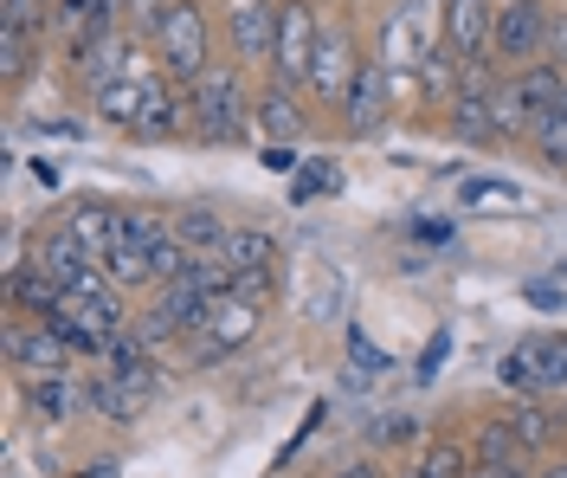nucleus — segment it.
<instances>
[{"mask_svg": "<svg viewBox=\"0 0 567 478\" xmlns=\"http://www.w3.org/2000/svg\"><path fill=\"white\" fill-rule=\"evenodd\" d=\"M258 104L246 98V78L233 72V65H207V72L187 84V123L207 136V143H233V136H246L251 123H258Z\"/></svg>", "mask_w": 567, "mask_h": 478, "instance_id": "f257e3e1", "label": "nucleus"}, {"mask_svg": "<svg viewBox=\"0 0 567 478\" xmlns=\"http://www.w3.org/2000/svg\"><path fill=\"white\" fill-rule=\"evenodd\" d=\"M148 39H155L162 72L175 78V84H194L213 65V27H207V13H200V0H168L162 20L148 27Z\"/></svg>", "mask_w": 567, "mask_h": 478, "instance_id": "f03ea898", "label": "nucleus"}, {"mask_svg": "<svg viewBox=\"0 0 567 478\" xmlns=\"http://www.w3.org/2000/svg\"><path fill=\"white\" fill-rule=\"evenodd\" d=\"M258 311H265V304H251V297H239V292H219L213 311L200 317V330L187 336V343H194V363L213 368V363H226V356H239L251 343V330H258Z\"/></svg>", "mask_w": 567, "mask_h": 478, "instance_id": "7ed1b4c3", "label": "nucleus"}, {"mask_svg": "<svg viewBox=\"0 0 567 478\" xmlns=\"http://www.w3.org/2000/svg\"><path fill=\"white\" fill-rule=\"evenodd\" d=\"M317 13H310V0H278V45H271V78L284 84H297V91H310V65H317Z\"/></svg>", "mask_w": 567, "mask_h": 478, "instance_id": "20e7f679", "label": "nucleus"}, {"mask_svg": "<svg viewBox=\"0 0 567 478\" xmlns=\"http://www.w3.org/2000/svg\"><path fill=\"white\" fill-rule=\"evenodd\" d=\"M542 39H548V7H542V0H509V7H496L491 59H503L509 72H523V65L542 59Z\"/></svg>", "mask_w": 567, "mask_h": 478, "instance_id": "39448f33", "label": "nucleus"}, {"mask_svg": "<svg viewBox=\"0 0 567 478\" xmlns=\"http://www.w3.org/2000/svg\"><path fill=\"white\" fill-rule=\"evenodd\" d=\"M393 111V72L381 59H361L349 78V98H342V123H349L354 136H374Z\"/></svg>", "mask_w": 567, "mask_h": 478, "instance_id": "423d86ee", "label": "nucleus"}, {"mask_svg": "<svg viewBox=\"0 0 567 478\" xmlns=\"http://www.w3.org/2000/svg\"><path fill=\"white\" fill-rule=\"evenodd\" d=\"M226 39H233V59L239 65H271V45H278V7L271 0H233L226 13Z\"/></svg>", "mask_w": 567, "mask_h": 478, "instance_id": "0eeeda50", "label": "nucleus"}, {"mask_svg": "<svg viewBox=\"0 0 567 478\" xmlns=\"http://www.w3.org/2000/svg\"><path fill=\"white\" fill-rule=\"evenodd\" d=\"M491 0H445V52L458 65H484L491 59Z\"/></svg>", "mask_w": 567, "mask_h": 478, "instance_id": "6e6552de", "label": "nucleus"}, {"mask_svg": "<svg viewBox=\"0 0 567 478\" xmlns=\"http://www.w3.org/2000/svg\"><path fill=\"white\" fill-rule=\"evenodd\" d=\"M354 39L342 33V27H322L317 39V65H310V98H322V104H342L349 98V78H354Z\"/></svg>", "mask_w": 567, "mask_h": 478, "instance_id": "1a4fd4ad", "label": "nucleus"}, {"mask_svg": "<svg viewBox=\"0 0 567 478\" xmlns=\"http://www.w3.org/2000/svg\"><path fill=\"white\" fill-rule=\"evenodd\" d=\"M71 356H78V349H71L52 324H39V330H20V324H13V330H7V363L20 368V375H65Z\"/></svg>", "mask_w": 567, "mask_h": 478, "instance_id": "9d476101", "label": "nucleus"}, {"mask_svg": "<svg viewBox=\"0 0 567 478\" xmlns=\"http://www.w3.org/2000/svg\"><path fill=\"white\" fill-rule=\"evenodd\" d=\"M148 388H155V375H97L91 388H84V401H91V414H104V420H116V427H136L142 407H148Z\"/></svg>", "mask_w": 567, "mask_h": 478, "instance_id": "9b49d317", "label": "nucleus"}, {"mask_svg": "<svg viewBox=\"0 0 567 478\" xmlns=\"http://www.w3.org/2000/svg\"><path fill=\"white\" fill-rule=\"evenodd\" d=\"M7 297H13V311H33V317H52L59 304H65V285L39 265V258H13V272H7Z\"/></svg>", "mask_w": 567, "mask_h": 478, "instance_id": "f8f14e48", "label": "nucleus"}, {"mask_svg": "<svg viewBox=\"0 0 567 478\" xmlns=\"http://www.w3.org/2000/svg\"><path fill=\"white\" fill-rule=\"evenodd\" d=\"M65 226L78 233V240H84V246H91V258L104 265V258L116 253V240H123V207H104V201H78Z\"/></svg>", "mask_w": 567, "mask_h": 478, "instance_id": "ddd939ff", "label": "nucleus"}, {"mask_svg": "<svg viewBox=\"0 0 567 478\" xmlns=\"http://www.w3.org/2000/svg\"><path fill=\"white\" fill-rule=\"evenodd\" d=\"M561 91H567V78L555 72L548 59H535V65H523V72H509V98L523 104L529 130H535V116L548 111V104H561Z\"/></svg>", "mask_w": 567, "mask_h": 478, "instance_id": "4468645a", "label": "nucleus"}, {"mask_svg": "<svg viewBox=\"0 0 567 478\" xmlns=\"http://www.w3.org/2000/svg\"><path fill=\"white\" fill-rule=\"evenodd\" d=\"M258 130L271 136V143H297L303 136V104H297V84H284V78H271V91L258 98Z\"/></svg>", "mask_w": 567, "mask_h": 478, "instance_id": "2eb2a0df", "label": "nucleus"}, {"mask_svg": "<svg viewBox=\"0 0 567 478\" xmlns=\"http://www.w3.org/2000/svg\"><path fill=\"white\" fill-rule=\"evenodd\" d=\"M39 265H45V272H52V278H59V285H78V278H84V272H97V258H91V246H84V240H78V233H71V226H59V233H45V246H39Z\"/></svg>", "mask_w": 567, "mask_h": 478, "instance_id": "dca6fc26", "label": "nucleus"}, {"mask_svg": "<svg viewBox=\"0 0 567 478\" xmlns=\"http://www.w3.org/2000/svg\"><path fill=\"white\" fill-rule=\"evenodd\" d=\"M142 98H148V78H110V84H97V91H91L97 123H116V130H136Z\"/></svg>", "mask_w": 567, "mask_h": 478, "instance_id": "f3484780", "label": "nucleus"}, {"mask_svg": "<svg viewBox=\"0 0 567 478\" xmlns=\"http://www.w3.org/2000/svg\"><path fill=\"white\" fill-rule=\"evenodd\" d=\"M181 123H187V98H175L162 78H148V98H142V116L130 136H175Z\"/></svg>", "mask_w": 567, "mask_h": 478, "instance_id": "a211bd4d", "label": "nucleus"}, {"mask_svg": "<svg viewBox=\"0 0 567 478\" xmlns=\"http://www.w3.org/2000/svg\"><path fill=\"white\" fill-rule=\"evenodd\" d=\"M219 258H226V272H233V278H239V272H271L278 246H271V233H265V226H233V233H226V246H219Z\"/></svg>", "mask_w": 567, "mask_h": 478, "instance_id": "6ab92c4d", "label": "nucleus"}, {"mask_svg": "<svg viewBox=\"0 0 567 478\" xmlns=\"http://www.w3.org/2000/svg\"><path fill=\"white\" fill-rule=\"evenodd\" d=\"M168 226H175V240H181V246H187L194 258H213L219 246H226V233H233V226L219 221L213 207H181Z\"/></svg>", "mask_w": 567, "mask_h": 478, "instance_id": "aec40b11", "label": "nucleus"}, {"mask_svg": "<svg viewBox=\"0 0 567 478\" xmlns=\"http://www.w3.org/2000/svg\"><path fill=\"white\" fill-rule=\"evenodd\" d=\"M535 368V388L548 395V388H567V336H523L516 343Z\"/></svg>", "mask_w": 567, "mask_h": 478, "instance_id": "412c9836", "label": "nucleus"}, {"mask_svg": "<svg viewBox=\"0 0 567 478\" xmlns=\"http://www.w3.org/2000/svg\"><path fill=\"white\" fill-rule=\"evenodd\" d=\"M39 39L45 33H33V27H7V20H0V78H7V84H20V78L33 72Z\"/></svg>", "mask_w": 567, "mask_h": 478, "instance_id": "4be33fe9", "label": "nucleus"}, {"mask_svg": "<svg viewBox=\"0 0 567 478\" xmlns=\"http://www.w3.org/2000/svg\"><path fill=\"white\" fill-rule=\"evenodd\" d=\"M148 349H155V343L130 324V330H116L104 343V356H97V363H104L110 375H155V368H148Z\"/></svg>", "mask_w": 567, "mask_h": 478, "instance_id": "5701e85b", "label": "nucleus"}, {"mask_svg": "<svg viewBox=\"0 0 567 478\" xmlns=\"http://www.w3.org/2000/svg\"><path fill=\"white\" fill-rule=\"evenodd\" d=\"M529 143H535V155H542L548 169H567V91H561V104H548V111L535 116Z\"/></svg>", "mask_w": 567, "mask_h": 478, "instance_id": "b1692460", "label": "nucleus"}, {"mask_svg": "<svg viewBox=\"0 0 567 478\" xmlns=\"http://www.w3.org/2000/svg\"><path fill=\"white\" fill-rule=\"evenodd\" d=\"M27 401H33L39 420H65L71 407H78V388H71L65 375H27Z\"/></svg>", "mask_w": 567, "mask_h": 478, "instance_id": "393cba45", "label": "nucleus"}, {"mask_svg": "<svg viewBox=\"0 0 567 478\" xmlns=\"http://www.w3.org/2000/svg\"><path fill=\"white\" fill-rule=\"evenodd\" d=\"M516 459H523L516 427H509V420H484V427H477V466H516Z\"/></svg>", "mask_w": 567, "mask_h": 478, "instance_id": "a878e982", "label": "nucleus"}, {"mask_svg": "<svg viewBox=\"0 0 567 478\" xmlns=\"http://www.w3.org/2000/svg\"><path fill=\"white\" fill-rule=\"evenodd\" d=\"M509 427H516V440H523V452H542V446L555 440V427H561V420H555V414H548L542 401H523L516 414H509Z\"/></svg>", "mask_w": 567, "mask_h": 478, "instance_id": "bb28decb", "label": "nucleus"}, {"mask_svg": "<svg viewBox=\"0 0 567 478\" xmlns=\"http://www.w3.org/2000/svg\"><path fill=\"white\" fill-rule=\"evenodd\" d=\"M104 278L116 285V292H130V285H155V278H148V246H116V253L104 258Z\"/></svg>", "mask_w": 567, "mask_h": 478, "instance_id": "cd10ccee", "label": "nucleus"}, {"mask_svg": "<svg viewBox=\"0 0 567 478\" xmlns=\"http://www.w3.org/2000/svg\"><path fill=\"white\" fill-rule=\"evenodd\" d=\"M523 201V187L516 182H496V175H471L458 187V207H516Z\"/></svg>", "mask_w": 567, "mask_h": 478, "instance_id": "c85d7f7f", "label": "nucleus"}, {"mask_svg": "<svg viewBox=\"0 0 567 478\" xmlns=\"http://www.w3.org/2000/svg\"><path fill=\"white\" fill-rule=\"evenodd\" d=\"M52 7H59V0H0V20H7V27H33V33H45V27H52Z\"/></svg>", "mask_w": 567, "mask_h": 478, "instance_id": "c756f323", "label": "nucleus"}, {"mask_svg": "<svg viewBox=\"0 0 567 478\" xmlns=\"http://www.w3.org/2000/svg\"><path fill=\"white\" fill-rule=\"evenodd\" d=\"M458 466H464V452H458L452 440H432V446H425V459H420L425 478H464Z\"/></svg>", "mask_w": 567, "mask_h": 478, "instance_id": "7c9ffc66", "label": "nucleus"}, {"mask_svg": "<svg viewBox=\"0 0 567 478\" xmlns=\"http://www.w3.org/2000/svg\"><path fill=\"white\" fill-rule=\"evenodd\" d=\"M496 382H503V388H516V395H542V388H535V368H529V356H523V349H509V356L496 363Z\"/></svg>", "mask_w": 567, "mask_h": 478, "instance_id": "2f4dec72", "label": "nucleus"}, {"mask_svg": "<svg viewBox=\"0 0 567 478\" xmlns=\"http://www.w3.org/2000/svg\"><path fill=\"white\" fill-rule=\"evenodd\" d=\"M381 65H388V72H400V65L413 72V65H420V52H413V33H406V20H393V27H388V52H381Z\"/></svg>", "mask_w": 567, "mask_h": 478, "instance_id": "473e14b6", "label": "nucleus"}, {"mask_svg": "<svg viewBox=\"0 0 567 478\" xmlns=\"http://www.w3.org/2000/svg\"><path fill=\"white\" fill-rule=\"evenodd\" d=\"M542 59L567 78V13H548V39H542Z\"/></svg>", "mask_w": 567, "mask_h": 478, "instance_id": "72a5a7b5", "label": "nucleus"}, {"mask_svg": "<svg viewBox=\"0 0 567 478\" xmlns=\"http://www.w3.org/2000/svg\"><path fill=\"white\" fill-rule=\"evenodd\" d=\"M349 356H354L361 368H368V375H381V368H393V356H381V349L368 343V330H349Z\"/></svg>", "mask_w": 567, "mask_h": 478, "instance_id": "f704fd0d", "label": "nucleus"}, {"mask_svg": "<svg viewBox=\"0 0 567 478\" xmlns=\"http://www.w3.org/2000/svg\"><path fill=\"white\" fill-rule=\"evenodd\" d=\"M368 434H374L381 446H393V440H413V434H420V420H413V414H406V420H400V414H388V420H374Z\"/></svg>", "mask_w": 567, "mask_h": 478, "instance_id": "c9c22d12", "label": "nucleus"}, {"mask_svg": "<svg viewBox=\"0 0 567 478\" xmlns=\"http://www.w3.org/2000/svg\"><path fill=\"white\" fill-rule=\"evenodd\" d=\"M445 349H452V330H432V343H425V356H420V382H432V375H439Z\"/></svg>", "mask_w": 567, "mask_h": 478, "instance_id": "e433bc0d", "label": "nucleus"}, {"mask_svg": "<svg viewBox=\"0 0 567 478\" xmlns=\"http://www.w3.org/2000/svg\"><path fill=\"white\" fill-rule=\"evenodd\" d=\"M529 304H542V311H567V292H561V285H548V278H535Z\"/></svg>", "mask_w": 567, "mask_h": 478, "instance_id": "4c0bfd02", "label": "nucleus"}, {"mask_svg": "<svg viewBox=\"0 0 567 478\" xmlns=\"http://www.w3.org/2000/svg\"><path fill=\"white\" fill-rule=\"evenodd\" d=\"M162 7H168V0H130V20H136V27H155Z\"/></svg>", "mask_w": 567, "mask_h": 478, "instance_id": "58836bf2", "label": "nucleus"}, {"mask_svg": "<svg viewBox=\"0 0 567 478\" xmlns=\"http://www.w3.org/2000/svg\"><path fill=\"white\" fill-rule=\"evenodd\" d=\"M265 169H297V155H290V143H265Z\"/></svg>", "mask_w": 567, "mask_h": 478, "instance_id": "ea45409f", "label": "nucleus"}, {"mask_svg": "<svg viewBox=\"0 0 567 478\" xmlns=\"http://www.w3.org/2000/svg\"><path fill=\"white\" fill-rule=\"evenodd\" d=\"M329 478H381V472H374L368 459H349V466H336V472H329Z\"/></svg>", "mask_w": 567, "mask_h": 478, "instance_id": "a19ab883", "label": "nucleus"}, {"mask_svg": "<svg viewBox=\"0 0 567 478\" xmlns=\"http://www.w3.org/2000/svg\"><path fill=\"white\" fill-rule=\"evenodd\" d=\"M322 182H329V175H297V182H290V194H297V201H310Z\"/></svg>", "mask_w": 567, "mask_h": 478, "instance_id": "79ce46f5", "label": "nucleus"}, {"mask_svg": "<svg viewBox=\"0 0 567 478\" xmlns=\"http://www.w3.org/2000/svg\"><path fill=\"white\" fill-rule=\"evenodd\" d=\"M471 478H523V466H477Z\"/></svg>", "mask_w": 567, "mask_h": 478, "instance_id": "37998d69", "label": "nucleus"}, {"mask_svg": "<svg viewBox=\"0 0 567 478\" xmlns=\"http://www.w3.org/2000/svg\"><path fill=\"white\" fill-rule=\"evenodd\" d=\"M97 7H104V20H110V27H116V13H130V0H97Z\"/></svg>", "mask_w": 567, "mask_h": 478, "instance_id": "c03bdc74", "label": "nucleus"}, {"mask_svg": "<svg viewBox=\"0 0 567 478\" xmlns=\"http://www.w3.org/2000/svg\"><path fill=\"white\" fill-rule=\"evenodd\" d=\"M84 478H116V459H97V466H91Z\"/></svg>", "mask_w": 567, "mask_h": 478, "instance_id": "a18cd8bd", "label": "nucleus"}, {"mask_svg": "<svg viewBox=\"0 0 567 478\" xmlns=\"http://www.w3.org/2000/svg\"><path fill=\"white\" fill-rule=\"evenodd\" d=\"M542 478H567V466H548V472H542Z\"/></svg>", "mask_w": 567, "mask_h": 478, "instance_id": "49530a36", "label": "nucleus"}, {"mask_svg": "<svg viewBox=\"0 0 567 478\" xmlns=\"http://www.w3.org/2000/svg\"><path fill=\"white\" fill-rule=\"evenodd\" d=\"M400 478H425V472H420V466H413V472H400Z\"/></svg>", "mask_w": 567, "mask_h": 478, "instance_id": "de8ad7c7", "label": "nucleus"}]
</instances>
